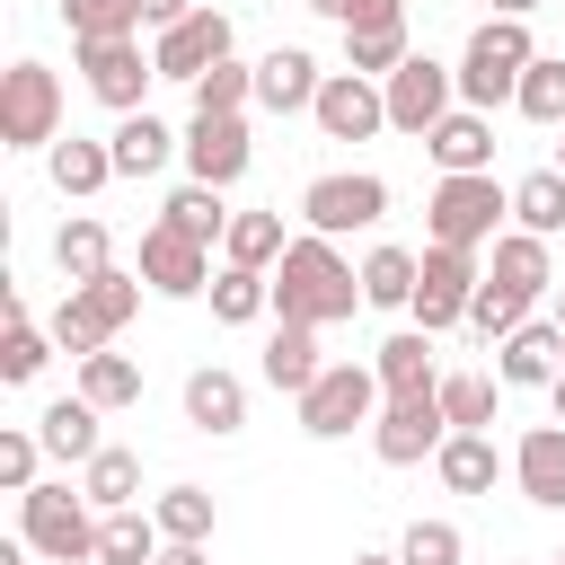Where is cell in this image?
Instances as JSON below:
<instances>
[{
    "label": "cell",
    "mask_w": 565,
    "mask_h": 565,
    "mask_svg": "<svg viewBox=\"0 0 565 565\" xmlns=\"http://www.w3.org/2000/svg\"><path fill=\"white\" fill-rule=\"evenodd\" d=\"M274 309L282 318H300V327H335V318H353V309H371L362 300V265H344L335 256V238H291L282 247V265H274Z\"/></svg>",
    "instance_id": "obj_1"
},
{
    "label": "cell",
    "mask_w": 565,
    "mask_h": 565,
    "mask_svg": "<svg viewBox=\"0 0 565 565\" xmlns=\"http://www.w3.org/2000/svg\"><path fill=\"white\" fill-rule=\"evenodd\" d=\"M539 62V44H530V18H486L477 35H468V53L450 62L459 71V106H477V115H494L503 97H521V71Z\"/></svg>",
    "instance_id": "obj_2"
},
{
    "label": "cell",
    "mask_w": 565,
    "mask_h": 565,
    "mask_svg": "<svg viewBox=\"0 0 565 565\" xmlns=\"http://www.w3.org/2000/svg\"><path fill=\"white\" fill-rule=\"evenodd\" d=\"M141 291H150V282H141V274H115V265H106V274H88V282H71V291H62V309H53V344H62L71 362H79V353H97V344H115V335L132 327Z\"/></svg>",
    "instance_id": "obj_3"
},
{
    "label": "cell",
    "mask_w": 565,
    "mask_h": 565,
    "mask_svg": "<svg viewBox=\"0 0 565 565\" xmlns=\"http://www.w3.org/2000/svg\"><path fill=\"white\" fill-rule=\"evenodd\" d=\"M424 221H433L441 247H494L503 221H512V185H494V168H477V177H441L433 203H424Z\"/></svg>",
    "instance_id": "obj_4"
},
{
    "label": "cell",
    "mask_w": 565,
    "mask_h": 565,
    "mask_svg": "<svg viewBox=\"0 0 565 565\" xmlns=\"http://www.w3.org/2000/svg\"><path fill=\"white\" fill-rule=\"evenodd\" d=\"M380 406H388V388H380L371 362H327V371L300 388V433H309V441H344V433L371 424Z\"/></svg>",
    "instance_id": "obj_5"
},
{
    "label": "cell",
    "mask_w": 565,
    "mask_h": 565,
    "mask_svg": "<svg viewBox=\"0 0 565 565\" xmlns=\"http://www.w3.org/2000/svg\"><path fill=\"white\" fill-rule=\"evenodd\" d=\"M97 503L88 494H71V486H26L18 494V539L35 547V556H53V565H88L97 556V521H88Z\"/></svg>",
    "instance_id": "obj_6"
},
{
    "label": "cell",
    "mask_w": 565,
    "mask_h": 565,
    "mask_svg": "<svg viewBox=\"0 0 565 565\" xmlns=\"http://www.w3.org/2000/svg\"><path fill=\"white\" fill-rule=\"evenodd\" d=\"M62 141V79L44 62L0 71V150H53Z\"/></svg>",
    "instance_id": "obj_7"
},
{
    "label": "cell",
    "mask_w": 565,
    "mask_h": 565,
    "mask_svg": "<svg viewBox=\"0 0 565 565\" xmlns=\"http://www.w3.org/2000/svg\"><path fill=\"white\" fill-rule=\"evenodd\" d=\"M300 221H309L318 238H344V230H380V221H388V177H371V168H335V177H309V194H300Z\"/></svg>",
    "instance_id": "obj_8"
},
{
    "label": "cell",
    "mask_w": 565,
    "mask_h": 565,
    "mask_svg": "<svg viewBox=\"0 0 565 565\" xmlns=\"http://www.w3.org/2000/svg\"><path fill=\"white\" fill-rule=\"evenodd\" d=\"M380 88H388V132H415V141L459 106V71H450V62H433V53H406Z\"/></svg>",
    "instance_id": "obj_9"
},
{
    "label": "cell",
    "mask_w": 565,
    "mask_h": 565,
    "mask_svg": "<svg viewBox=\"0 0 565 565\" xmlns=\"http://www.w3.org/2000/svg\"><path fill=\"white\" fill-rule=\"evenodd\" d=\"M477 282H486V265H477V247H424V274H415V327L424 335H441V327H459L468 318V300H477Z\"/></svg>",
    "instance_id": "obj_10"
},
{
    "label": "cell",
    "mask_w": 565,
    "mask_h": 565,
    "mask_svg": "<svg viewBox=\"0 0 565 565\" xmlns=\"http://www.w3.org/2000/svg\"><path fill=\"white\" fill-rule=\"evenodd\" d=\"M441 441H450L441 388H424V397H388V406L371 415V450H380L388 468H415V459H433Z\"/></svg>",
    "instance_id": "obj_11"
},
{
    "label": "cell",
    "mask_w": 565,
    "mask_h": 565,
    "mask_svg": "<svg viewBox=\"0 0 565 565\" xmlns=\"http://www.w3.org/2000/svg\"><path fill=\"white\" fill-rule=\"evenodd\" d=\"M141 282L159 300H203L212 291V247L185 238V230H168V221H150L141 230Z\"/></svg>",
    "instance_id": "obj_12"
},
{
    "label": "cell",
    "mask_w": 565,
    "mask_h": 565,
    "mask_svg": "<svg viewBox=\"0 0 565 565\" xmlns=\"http://www.w3.org/2000/svg\"><path fill=\"white\" fill-rule=\"evenodd\" d=\"M150 62H159V79H185V88H194V79H203L212 62H230V18L194 0V9L177 18V26H159V44H150Z\"/></svg>",
    "instance_id": "obj_13"
},
{
    "label": "cell",
    "mask_w": 565,
    "mask_h": 565,
    "mask_svg": "<svg viewBox=\"0 0 565 565\" xmlns=\"http://www.w3.org/2000/svg\"><path fill=\"white\" fill-rule=\"evenodd\" d=\"M79 79H88V97H97V106L141 115V97H150L159 62H141V44H132V35H106V44H79Z\"/></svg>",
    "instance_id": "obj_14"
},
{
    "label": "cell",
    "mask_w": 565,
    "mask_h": 565,
    "mask_svg": "<svg viewBox=\"0 0 565 565\" xmlns=\"http://www.w3.org/2000/svg\"><path fill=\"white\" fill-rule=\"evenodd\" d=\"M309 124H318L327 141H371V132H388V88H380V79H362V71H327V88H318Z\"/></svg>",
    "instance_id": "obj_15"
},
{
    "label": "cell",
    "mask_w": 565,
    "mask_h": 565,
    "mask_svg": "<svg viewBox=\"0 0 565 565\" xmlns=\"http://www.w3.org/2000/svg\"><path fill=\"white\" fill-rule=\"evenodd\" d=\"M177 159H185V177H203V185H238V177H247V159H256L247 115H194Z\"/></svg>",
    "instance_id": "obj_16"
},
{
    "label": "cell",
    "mask_w": 565,
    "mask_h": 565,
    "mask_svg": "<svg viewBox=\"0 0 565 565\" xmlns=\"http://www.w3.org/2000/svg\"><path fill=\"white\" fill-rule=\"evenodd\" d=\"M556 371H565V327L556 318H521L494 344V380L503 388H556Z\"/></svg>",
    "instance_id": "obj_17"
},
{
    "label": "cell",
    "mask_w": 565,
    "mask_h": 565,
    "mask_svg": "<svg viewBox=\"0 0 565 565\" xmlns=\"http://www.w3.org/2000/svg\"><path fill=\"white\" fill-rule=\"evenodd\" d=\"M318 88H327V71H318L300 44H274V53L256 62V106H265V115H309Z\"/></svg>",
    "instance_id": "obj_18"
},
{
    "label": "cell",
    "mask_w": 565,
    "mask_h": 565,
    "mask_svg": "<svg viewBox=\"0 0 565 565\" xmlns=\"http://www.w3.org/2000/svg\"><path fill=\"white\" fill-rule=\"evenodd\" d=\"M185 424H194V433H212V441H230V433L247 424V380H238V371H221V362L185 371Z\"/></svg>",
    "instance_id": "obj_19"
},
{
    "label": "cell",
    "mask_w": 565,
    "mask_h": 565,
    "mask_svg": "<svg viewBox=\"0 0 565 565\" xmlns=\"http://www.w3.org/2000/svg\"><path fill=\"white\" fill-rule=\"evenodd\" d=\"M97 415H106V406H88L79 388H71V397H53V406L35 415V441H44V459H62V468H88V459L106 450Z\"/></svg>",
    "instance_id": "obj_20"
},
{
    "label": "cell",
    "mask_w": 565,
    "mask_h": 565,
    "mask_svg": "<svg viewBox=\"0 0 565 565\" xmlns=\"http://www.w3.org/2000/svg\"><path fill=\"white\" fill-rule=\"evenodd\" d=\"M424 150H433L441 177H477V168H494V124H486L477 106H450V115L424 132Z\"/></svg>",
    "instance_id": "obj_21"
},
{
    "label": "cell",
    "mask_w": 565,
    "mask_h": 565,
    "mask_svg": "<svg viewBox=\"0 0 565 565\" xmlns=\"http://www.w3.org/2000/svg\"><path fill=\"white\" fill-rule=\"evenodd\" d=\"M512 477L539 512H565V424H530L521 450H512Z\"/></svg>",
    "instance_id": "obj_22"
},
{
    "label": "cell",
    "mask_w": 565,
    "mask_h": 565,
    "mask_svg": "<svg viewBox=\"0 0 565 565\" xmlns=\"http://www.w3.org/2000/svg\"><path fill=\"white\" fill-rule=\"evenodd\" d=\"M106 141H115V177H159V168H168V159L185 150V141H177V132H168V124H159L150 106H141V115H124V124H115Z\"/></svg>",
    "instance_id": "obj_23"
},
{
    "label": "cell",
    "mask_w": 565,
    "mask_h": 565,
    "mask_svg": "<svg viewBox=\"0 0 565 565\" xmlns=\"http://www.w3.org/2000/svg\"><path fill=\"white\" fill-rule=\"evenodd\" d=\"M44 168H53V185H62V194H79V203H88V194H106V185H115V141H79V132H62V141L44 150Z\"/></svg>",
    "instance_id": "obj_24"
},
{
    "label": "cell",
    "mask_w": 565,
    "mask_h": 565,
    "mask_svg": "<svg viewBox=\"0 0 565 565\" xmlns=\"http://www.w3.org/2000/svg\"><path fill=\"white\" fill-rule=\"evenodd\" d=\"M327 362H318V327H300V318H282L274 335H265V388H282V397H300L309 380H318Z\"/></svg>",
    "instance_id": "obj_25"
},
{
    "label": "cell",
    "mask_w": 565,
    "mask_h": 565,
    "mask_svg": "<svg viewBox=\"0 0 565 565\" xmlns=\"http://www.w3.org/2000/svg\"><path fill=\"white\" fill-rule=\"evenodd\" d=\"M371 371H380V388H388V397H424V388H441V371H433V335H424V327L388 335V344L371 353Z\"/></svg>",
    "instance_id": "obj_26"
},
{
    "label": "cell",
    "mask_w": 565,
    "mask_h": 565,
    "mask_svg": "<svg viewBox=\"0 0 565 565\" xmlns=\"http://www.w3.org/2000/svg\"><path fill=\"white\" fill-rule=\"evenodd\" d=\"M79 397H88V406H106V415L141 406V362H132V353H115V344L79 353Z\"/></svg>",
    "instance_id": "obj_27"
},
{
    "label": "cell",
    "mask_w": 565,
    "mask_h": 565,
    "mask_svg": "<svg viewBox=\"0 0 565 565\" xmlns=\"http://www.w3.org/2000/svg\"><path fill=\"white\" fill-rule=\"evenodd\" d=\"M433 468H441V486H450V494H494V477H503V450H494L486 433H450V441L433 450Z\"/></svg>",
    "instance_id": "obj_28"
},
{
    "label": "cell",
    "mask_w": 565,
    "mask_h": 565,
    "mask_svg": "<svg viewBox=\"0 0 565 565\" xmlns=\"http://www.w3.org/2000/svg\"><path fill=\"white\" fill-rule=\"evenodd\" d=\"M406 53H415L406 44V9L397 18H371V26H344V71H362V79H388Z\"/></svg>",
    "instance_id": "obj_29"
},
{
    "label": "cell",
    "mask_w": 565,
    "mask_h": 565,
    "mask_svg": "<svg viewBox=\"0 0 565 565\" xmlns=\"http://www.w3.org/2000/svg\"><path fill=\"white\" fill-rule=\"evenodd\" d=\"M486 274H494V282H512L521 300H539V291L556 282V265H547V238H539V230H503V238H494V265H486Z\"/></svg>",
    "instance_id": "obj_30"
},
{
    "label": "cell",
    "mask_w": 565,
    "mask_h": 565,
    "mask_svg": "<svg viewBox=\"0 0 565 565\" xmlns=\"http://www.w3.org/2000/svg\"><path fill=\"white\" fill-rule=\"evenodd\" d=\"M203 300H212V318H221V327H256V318L274 309V274H256V265H221Z\"/></svg>",
    "instance_id": "obj_31"
},
{
    "label": "cell",
    "mask_w": 565,
    "mask_h": 565,
    "mask_svg": "<svg viewBox=\"0 0 565 565\" xmlns=\"http://www.w3.org/2000/svg\"><path fill=\"white\" fill-rule=\"evenodd\" d=\"M79 494H88L97 512H132V503H141V459H132L124 441H106V450L79 468Z\"/></svg>",
    "instance_id": "obj_32"
},
{
    "label": "cell",
    "mask_w": 565,
    "mask_h": 565,
    "mask_svg": "<svg viewBox=\"0 0 565 565\" xmlns=\"http://www.w3.org/2000/svg\"><path fill=\"white\" fill-rule=\"evenodd\" d=\"M159 221L212 247V238H230V221H238V212H221V185H203V177H185V185H177V194L159 203Z\"/></svg>",
    "instance_id": "obj_33"
},
{
    "label": "cell",
    "mask_w": 565,
    "mask_h": 565,
    "mask_svg": "<svg viewBox=\"0 0 565 565\" xmlns=\"http://www.w3.org/2000/svg\"><path fill=\"white\" fill-rule=\"evenodd\" d=\"M415 274H424L415 247H371L362 256V300L371 309H415Z\"/></svg>",
    "instance_id": "obj_34"
},
{
    "label": "cell",
    "mask_w": 565,
    "mask_h": 565,
    "mask_svg": "<svg viewBox=\"0 0 565 565\" xmlns=\"http://www.w3.org/2000/svg\"><path fill=\"white\" fill-rule=\"evenodd\" d=\"M282 212H238L230 221V238H221V265H256V274H274L282 265Z\"/></svg>",
    "instance_id": "obj_35"
},
{
    "label": "cell",
    "mask_w": 565,
    "mask_h": 565,
    "mask_svg": "<svg viewBox=\"0 0 565 565\" xmlns=\"http://www.w3.org/2000/svg\"><path fill=\"white\" fill-rule=\"evenodd\" d=\"M44 362H53V327H35V318H26V300L9 291V344H0V380H9V388H26Z\"/></svg>",
    "instance_id": "obj_36"
},
{
    "label": "cell",
    "mask_w": 565,
    "mask_h": 565,
    "mask_svg": "<svg viewBox=\"0 0 565 565\" xmlns=\"http://www.w3.org/2000/svg\"><path fill=\"white\" fill-rule=\"evenodd\" d=\"M159 521L150 512H106L97 521V565H159Z\"/></svg>",
    "instance_id": "obj_37"
},
{
    "label": "cell",
    "mask_w": 565,
    "mask_h": 565,
    "mask_svg": "<svg viewBox=\"0 0 565 565\" xmlns=\"http://www.w3.org/2000/svg\"><path fill=\"white\" fill-rule=\"evenodd\" d=\"M512 230H539V238L565 230V168H530L512 185Z\"/></svg>",
    "instance_id": "obj_38"
},
{
    "label": "cell",
    "mask_w": 565,
    "mask_h": 565,
    "mask_svg": "<svg viewBox=\"0 0 565 565\" xmlns=\"http://www.w3.org/2000/svg\"><path fill=\"white\" fill-rule=\"evenodd\" d=\"M53 265H62L71 282L106 274V265H115V238H106V221H88V212H79V221H62V230H53Z\"/></svg>",
    "instance_id": "obj_39"
},
{
    "label": "cell",
    "mask_w": 565,
    "mask_h": 565,
    "mask_svg": "<svg viewBox=\"0 0 565 565\" xmlns=\"http://www.w3.org/2000/svg\"><path fill=\"white\" fill-rule=\"evenodd\" d=\"M494 388H503V380H486V371H441V415H450V433H486V424H494Z\"/></svg>",
    "instance_id": "obj_40"
},
{
    "label": "cell",
    "mask_w": 565,
    "mask_h": 565,
    "mask_svg": "<svg viewBox=\"0 0 565 565\" xmlns=\"http://www.w3.org/2000/svg\"><path fill=\"white\" fill-rule=\"evenodd\" d=\"M71 44H106V35H141V0H62Z\"/></svg>",
    "instance_id": "obj_41"
},
{
    "label": "cell",
    "mask_w": 565,
    "mask_h": 565,
    "mask_svg": "<svg viewBox=\"0 0 565 565\" xmlns=\"http://www.w3.org/2000/svg\"><path fill=\"white\" fill-rule=\"evenodd\" d=\"M247 97H256V62H212L194 79V115H247Z\"/></svg>",
    "instance_id": "obj_42"
},
{
    "label": "cell",
    "mask_w": 565,
    "mask_h": 565,
    "mask_svg": "<svg viewBox=\"0 0 565 565\" xmlns=\"http://www.w3.org/2000/svg\"><path fill=\"white\" fill-rule=\"evenodd\" d=\"M150 521H159V539H194V547H203V539H212V494H203V486H168V494L150 503Z\"/></svg>",
    "instance_id": "obj_43"
},
{
    "label": "cell",
    "mask_w": 565,
    "mask_h": 565,
    "mask_svg": "<svg viewBox=\"0 0 565 565\" xmlns=\"http://www.w3.org/2000/svg\"><path fill=\"white\" fill-rule=\"evenodd\" d=\"M530 124H565V53H539L530 71H521V97H512Z\"/></svg>",
    "instance_id": "obj_44"
},
{
    "label": "cell",
    "mask_w": 565,
    "mask_h": 565,
    "mask_svg": "<svg viewBox=\"0 0 565 565\" xmlns=\"http://www.w3.org/2000/svg\"><path fill=\"white\" fill-rule=\"evenodd\" d=\"M521 318H530V300H521L512 282H494V274H486V282H477V300H468V327H477L486 344H503Z\"/></svg>",
    "instance_id": "obj_45"
},
{
    "label": "cell",
    "mask_w": 565,
    "mask_h": 565,
    "mask_svg": "<svg viewBox=\"0 0 565 565\" xmlns=\"http://www.w3.org/2000/svg\"><path fill=\"white\" fill-rule=\"evenodd\" d=\"M397 556L406 565H468V539H459V521H406Z\"/></svg>",
    "instance_id": "obj_46"
},
{
    "label": "cell",
    "mask_w": 565,
    "mask_h": 565,
    "mask_svg": "<svg viewBox=\"0 0 565 565\" xmlns=\"http://www.w3.org/2000/svg\"><path fill=\"white\" fill-rule=\"evenodd\" d=\"M35 459H44V441H35V433H0V486H9V494H26V486H35Z\"/></svg>",
    "instance_id": "obj_47"
},
{
    "label": "cell",
    "mask_w": 565,
    "mask_h": 565,
    "mask_svg": "<svg viewBox=\"0 0 565 565\" xmlns=\"http://www.w3.org/2000/svg\"><path fill=\"white\" fill-rule=\"evenodd\" d=\"M318 18H335V26H371V18H397L406 0H309Z\"/></svg>",
    "instance_id": "obj_48"
},
{
    "label": "cell",
    "mask_w": 565,
    "mask_h": 565,
    "mask_svg": "<svg viewBox=\"0 0 565 565\" xmlns=\"http://www.w3.org/2000/svg\"><path fill=\"white\" fill-rule=\"evenodd\" d=\"M185 9H194V0H141V26H177Z\"/></svg>",
    "instance_id": "obj_49"
},
{
    "label": "cell",
    "mask_w": 565,
    "mask_h": 565,
    "mask_svg": "<svg viewBox=\"0 0 565 565\" xmlns=\"http://www.w3.org/2000/svg\"><path fill=\"white\" fill-rule=\"evenodd\" d=\"M159 565H212V556H203L194 539H168V547H159Z\"/></svg>",
    "instance_id": "obj_50"
},
{
    "label": "cell",
    "mask_w": 565,
    "mask_h": 565,
    "mask_svg": "<svg viewBox=\"0 0 565 565\" xmlns=\"http://www.w3.org/2000/svg\"><path fill=\"white\" fill-rule=\"evenodd\" d=\"M530 9H547V0H494V18H530Z\"/></svg>",
    "instance_id": "obj_51"
},
{
    "label": "cell",
    "mask_w": 565,
    "mask_h": 565,
    "mask_svg": "<svg viewBox=\"0 0 565 565\" xmlns=\"http://www.w3.org/2000/svg\"><path fill=\"white\" fill-rule=\"evenodd\" d=\"M26 556H35V547H26V539H9V547H0V565H26Z\"/></svg>",
    "instance_id": "obj_52"
},
{
    "label": "cell",
    "mask_w": 565,
    "mask_h": 565,
    "mask_svg": "<svg viewBox=\"0 0 565 565\" xmlns=\"http://www.w3.org/2000/svg\"><path fill=\"white\" fill-rule=\"evenodd\" d=\"M353 565H406V556H388V547H362V556H353Z\"/></svg>",
    "instance_id": "obj_53"
},
{
    "label": "cell",
    "mask_w": 565,
    "mask_h": 565,
    "mask_svg": "<svg viewBox=\"0 0 565 565\" xmlns=\"http://www.w3.org/2000/svg\"><path fill=\"white\" fill-rule=\"evenodd\" d=\"M547 397H556V424H565V371H556V388H547Z\"/></svg>",
    "instance_id": "obj_54"
},
{
    "label": "cell",
    "mask_w": 565,
    "mask_h": 565,
    "mask_svg": "<svg viewBox=\"0 0 565 565\" xmlns=\"http://www.w3.org/2000/svg\"><path fill=\"white\" fill-rule=\"evenodd\" d=\"M556 327H565V291H556Z\"/></svg>",
    "instance_id": "obj_55"
},
{
    "label": "cell",
    "mask_w": 565,
    "mask_h": 565,
    "mask_svg": "<svg viewBox=\"0 0 565 565\" xmlns=\"http://www.w3.org/2000/svg\"><path fill=\"white\" fill-rule=\"evenodd\" d=\"M556 168H565V150H556Z\"/></svg>",
    "instance_id": "obj_56"
},
{
    "label": "cell",
    "mask_w": 565,
    "mask_h": 565,
    "mask_svg": "<svg viewBox=\"0 0 565 565\" xmlns=\"http://www.w3.org/2000/svg\"><path fill=\"white\" fill-rule=\"evenodd\" d=\"M556 565H565V556H556Z\"/></svg>",
    "instance_id": "obj_57"
},
{
    "label": "cell",
    "mask_w": 565,
    "mask_h": 565,
    "mask_svg": "<svg viewBox=\"0 0 565 565\" xmlns=\"http://www.w3.org/2000/svg\"><path fill=\"white\" fill-rule=\"evenodd\" d=\"M556 9H565V0H556Z\"/></svg>",
    "instance_id": "obj_58"
}]
</instances>
